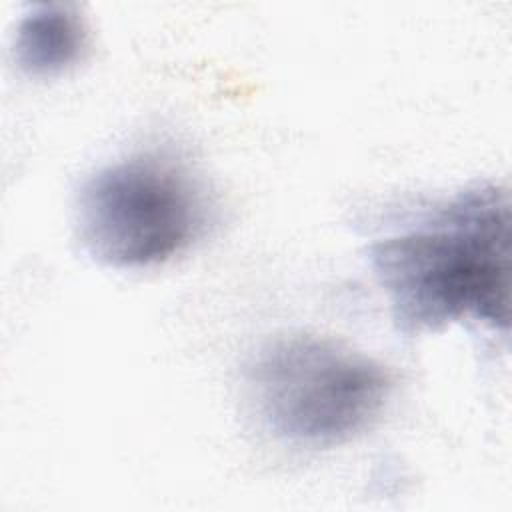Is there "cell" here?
<instances>
[{
    "mask_svg": "<svg viewBox=\"0 0 512 512\" xmlns=\"http://www.w3.org/2000/svg\"><path fill=\"white\" fill-rule=\"evenodd\" d=\"M368 262L406 336L462 318L508 330V192L496 184L466 188L414 226L370 244Z\"/></svg>",
    "mask_w": 512,
    "mask_h": 512,
    "instance_id": "obj_1",
    "label": "cell"
},
{
    "mask_svg": "<svg viewBox=\"0 0 512 512\" xmlns=\"http://www.w3.org/2000/svg\"><path fill=\"white\" fill-rule=\"evenodd\" d=\"M248 384L268 430L306 448L350 440L380 414L390 392L382 364L308 334L262 348L248 368Z\"/></svg>",
    "mask_w": 512,
    "mask_h": 512,
    "instance_id": "obj_2",
    "label": "cell"
},
{
    "mask_svg": "<svg viewBox=\"0 0 512 512\" xmlns=\"http://www.w3.org/2000/svg\"><path fill=\"white\" fill-rule=\"evenodd\" d=\"M206 224L194 180L172 162L126 158L96 170L80 188L76 236L84 252L114 268H142L188 248Z\"/></svg>",
    "mask_w": 512,
    "mask_h": 512,
    "instance_id": "obj_3",
    "label": "cell"
},
{
    "mask_svg": "<svg viewBox=\"0 0 512 512\" xmlns=\"http://www.w3.org/2000/svg\"><path fill=\"white\" fill-rule=\"evenodd\" d=\"M84 42L86 32L78 16L68 14L66 8L44 6L22 22L16 54L26 72L52 76L80 58Z\"/></svg>",
    "mask_w": 512,
    "mask_h": 512,
    "instance_id": "obj_4",
    "label": "cell"
}]
</instances>
